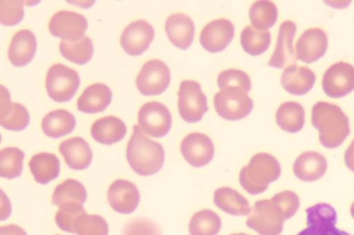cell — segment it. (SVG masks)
<instances>
[{
    "instance_id": "ac0fdd59",
    "label": "cell",
    "mask_w": 354,
    "mask_h": 235,
    "mask_svg": "<svg viewBox=\"0 0 354 235\" xmlns=\"http://www.w3.org/2000/svg\"><path fill=\"white\" fill-rule=\"evenodd\" d=\"M107 198L110 206L115 211L120 214L129 215L138 208L140 195L134 183L118 180L110 185Z\"/></svg>"
},
{
    "instance_id": "484cf974",
    "label": "cell",
    "mask_w": 354,
    "mask_h": 235,
    "mask_svg": "<svg viewBox=\"0 0 354 235\" xmlns=\"http://www.w3.org/2000/svg\"><path fill=\"white\" fill-rule=\"evenodd\" d=\"M127 133L124 122L115 116H106L95 121L91 135L97 142L111 145L123 140Z\"/></svg>"
},
{
    "instance_id": "8d00e7d4",
    "label": "cell",
    "mask_w": 354,
    "mask_h": 235,
    "mask_svg": "<svg viewBox=\"0 0 354 235\" xmlns=\"http://www.w3.org/2000/svg\"><path fill=\"white\" fill-rule=\"evenodd\" d=\"M84 214H86V211L83 205L77 203H66L60 207L55 215V223L62 230L75 234V222L80 216Z\"/></svg>"
},
{
    "instance_id": "bcb514c9",
    "label": "cell",
    "mask_w": 354,
    "mask_h": 235,
    "mask_svg": "<svg viewBox=\"0 0 354 235\" xmlns=\"http://www.w3.org/2000/svg\"><path fill=\"white\" fill-rule=\"evenodd\" d=\"M351 214L353 218L354 219V203L352 204L351 207Z\"/></svg>"
},
{
    "instance_id": "f6af8a7d",
    "label": "cell",
    "mask_w": 354,
    "mask_h": 235,
    "mask_svg": "<svg viewBox=\"0 0 354 235\" xmlns=\"http://www.w3.org/2000/svg\"><path fill=\"white\" fill-rule=\"evenodd\" d=\"M71 3L79 6L81 8H86L91 7L95 3V2H71Z\"/></svg>"
},
{
    "instance_id": "836d02e7",
    "label": "cell",
    "mask_w": 354,
    "mask_h": 235,
    "mask_svg": "<svg viewBox=\"0 0 354 235\" xmlns=\"http://www.w3.org/2000/svg\"><path fill=\"white\" fill-rule=\"evenodd\" d=\"M59 49L64 58L77 65L87 63L94 52L93 41L87 37L77 42L62 41Z\"/></svg>"
},
{
    "instance_id": "74e56055",
    "label": "cell",
    "mask_w": 354,
    "mask_h": 235,
    "mask_svg": "<svg viewBox=\"0 0 354 235\" xmlns=\"http://www.w3.org/2000/svg\"><path fill=\"white\" fill-rule=\"evenodd\" d=\"M77 235H108L109 226L106 221L97 215H82L75 225Z\"/></svg>"
},
{
    "instance_id": "44dd1931",
    "label": "cell",
    "mask_w": 354,
    "mask_h": 235,
    "mask_svg": "<svg viewBox=\"0 0 354 235\" xmlns=\"http://www.w3.org/2000/svg\"><path fill=\"white\" fill-rule=\"evenodd\" d=\"M59 152L71 170L82 171L91 165L93 152L88 143L80 137H74L60 144Z\"/></svg>"
},
{
    "instance_id": "d590c367",
    "label": "cell",
    "mask_w": 354,
    "mask_h": 235,
    "mask_svg": "<svg viewBox=\"0 0 354 235\" xmlns=\"http://www.w3.org/2000/svg\"><path fill=\"white\" fill-rule=\"evenodd\" d=\"M25 153L16 147H7L0 152V176L8 180L19 177L24 170Z\"/></svg>"
},
{
    "instance_id": "7dc6e473",
    "label": "cell",
    "mask_w": 354,
    "mask_h": 235,
    "mask_svg": "<svg viewBox=\"0 0 354 235\" xmlns=\"http://www.w3.org/2000/svg\"><path fill=\"white\" fill-rule=\"evenodd\" d=\"M230 235H250V234H245V233H239V234H230Z\"/></svg>"
},
{
    "instance_id": "8fae6325",
    "label": "cell",
    "mask_w": 354,
    "mask_h": 235,
    "mask_svg": "<svg viewBox=\"0 0 354 235\" xmlns=\"http://www.w3.org/2000/svg\"><path fill=\"white\" fill-rule=\"evenodd\" d=\"M322 87L330 98L339 99L350 94L354 91V67L346 62L332 65L324 75Z\"/></svg>"
},
{
    "instance_id": "4316f807",
    "label": "cell",
    "mask_w": 354,
    "mask_h": 235,
    "mask_svg": "<svg viewBox=\"0 0 354 235\" xmlns=\"http://www.w3.org/2000/svg\"><path fill=\"white\" fill-rule=\"evenodd\" d=\"M214 204L232 216H245L251 212L249 201L237 190L229 187H220L214 193Z\"/></svg>"
},
{
    "instance_id": "7bdbcfd3",
    "label": "cell",
    "mask_w": 354,
    "mask_h": 235,
    "mask_svg": "<svg viewBox=\"0 0 354 235\" xmlns=\"http://www.w3.org/2000/svg\"><path fill=\"white\" fill-rule=\"evenodd\" d=\"M345 163L348 169L354 172V140L352 141L345 154Z\"/></svg>"
},
{
    "instance_id": "f1b7e54d",
    "label": "cell",
    "mask_w": 354,
    "mask_h": 235,
    "mask_svg": "<svg viewBox=\"0 0 354 235\" xmlns=\"http://www.w3.org/2000/svg\"><path fill=\"white\" fill-rule=\"evenodd\" d=\"M76 125L75 116L65 110L50 112L41 122L43 132L51 139H57L69 135Z\"/></svg>"
},
{
    "instance_id": "1f68e13d",
    "label": "cell",
    "mask_w": 354,
    "mask_h": 235,
    "mask_svg": "<svg viewBox=\"0 0 354 235\" xmlns=\"http://www.w3.org/2000/svg\"><path fill=\"white\" fill-rule=\"evenodd\" d=\"M278 17V8L268 0L254 3L250 10L252 26L259 30L266 31L272 28Z\"/></svg>"
},
{
    "instance_id": "d6a6232c",
    "label": "cell",
    "mask_w": 354,
    "mask_h": 235,
    "mask_svg": "<svg viewBox=\"0 0 354 235\" xmlns=\"http://www.w3.org/2000/svg\"><path fill=\"white\" fill-rule=\"evenodd\" d=\"M241 43L243 50L249 54L260 55L269 49L271 34L268 30L262 31L249 25L241 32Z\"/></svg>"
},
{
    "instance_id": "83f0119b",
    "label": "cell",
    "mask_w": 354,
    "mask_h": 235,
    "mask_svg": "<svg viewBox=\"0 0 354 235\" xmlns=\"http://www.w3.org/2000/svg\"><path fill=\"white\" fill-rule=\"evenodd\" d=\"M60 161L57 155L42 152L32 156L29 163L30 172L37 183L47 185L60 174Z\"/></svg>"
},
{
    "instance_id": "3957f363",
    "label": "cell",
    "mask_w": 354,
    "mask_h": 235,
    "mask_svg": "<svg viewBox=\"0 0 354 235\" xmlns=\"http://www.w3.org/2000/svg\"><path fill=\"white\" fill-rule=\"evenodd\" d=\"M127 159L133 171L149 176L162 169L165 151L160 143L147 137L136 125L127 145Z\"/></svg>"
},
{
    "instance_id": "9a60e30c",
    "label": "cell",
    "mask_w": 354,
    "mask_h": 235,
    "mask_svg": "<svg viewBox=\"0 0 354 235\" xmlns=\"http://www.w3.org/2000/svg\"><path fill=\"white\" fill-rule=\"evenodd\" d=\"M154 33L153 28L147 21L132 22L122 33L121 46L129 55H140L149 48Z\"/></svg>"
},
{
    "instance_id": "7c38bea8",
    "label": "cell",
    "mask_w": 354,
    "mask_h": 235,
    "mask_svg": "<svg viewBox=\"0 0 354 235\" xmlns=\"http://www.w3.org/2000/svg\"><path fill=\"white\" fill-rule=\"evenodd\" d=\"M87 28L86 19L72 11H59L51 18L49 23V30L53 37L68 42L82 40Z\"/></svg>"
},
{
    "instance_id": "8992f818",
    "label": "cell",
    "mask_w": 354,
    "mask_h": 235,
    "mask_svg": "<svg viewBox=\"0 0 354 235\" xmlns=\"http://www.w3.org/2000/svg\"><path fill=\"white\" fill-rule=\"evenodd\" d=\"M253 102L248 94L239 88H227L214 96L217 114L227 121L247 117L252 110Z\"/></svg>"
},
{
    "instance_id": "2e32d148",
    "label": "cell",
    "mask_w": 354,
    "mask_h": 235,
    "mask_svg": "<svg viewBox=\"0 0 354 235\" xmlns=\"http://www.w3.org/2000/svg\"><path fill=\"white\" fill-rule=\"evenodd\" d=\"M297 26L293 21H286L281 24L278 40L268 65L273 68L283 69L296 65L297 59L293 41Z\"/></svg>"
},
{
    "instance_id": "ee69618b",
    "label": "cell",
    "mask_w": 354,
    "mask_h": 235,
    "mask_svg": "<svg viewBox=\"0 0 354 235\" xmlns=\"http://www.w3.org/2000/svg\"><path fill=\"white\" fill-rule=\"evenodd\" d=\"M325 3L332 8H344L349 6L351 1H326Z\"/></svg>"
},
{
    "instance_id": "f35d334b",
    "label": "cell",
    "mask_w": 354,
    "mask_h": 235,
    "mask_svg": "<svg viewBox=\"0 0 354 235\" xmlns=\"http://www.w3.org/2000/svg\"><path fill=\"white\" fill-rule=\"evenodd\" d=\"M218 85L220 90L227 88H239L248 94L252 88L250 76L238 70H229L221 72L218 76Z\"/></svg>"
},
{
    "instance_id": "7a4b0ae2",
    "label": "cell",
    "mask_w": 354,
    "mask_h": 235,
    "mask_svg": "<svg viewBox=\"0 0 354 235\" xmlns=\"http://www.w3.org/2000/svg\"><path fill=\"white\" fill-rule=\"evenodd\" d=\"M313 125L319 131V139L327 149L339 147L350 135L349 119L342 109L332 103L319 102L312 112Z\"/></svg>"
},
{
    "instance_id": "d6986e66",
    "label": "cell",
    "mask_w": 354,
    "mask_h": 235,
    "mask_svg": "<svg viewBox=\"0 0 354 235\" xmlns=\"http://www.w3.org/2000/svg\"><path fill=\"white\" fill-rule=\"evenodd\" d=\"M30 115L24 105L11 103L7 89L1 85V110H0V124L10 131H21L28 127Z\"/></svg>"
},
{
    "instance_id": "e0dca14e",
    "label": "cell",
    "mask_w": 354,
    "mask_h": 235,
    "mask_svg": "<svg viewBox=\"0 0 354 235\" xmlns=\"http://www.w3.org/2000/svg\"><path fill=\"white\" fill-rule=\"evenodd\" d=\"M235 34L234 24L227 19H219L209 22L203 30L201 43L207 51L217 53L224 51Z\"/></svg>"
},
{
    "instance_id": "5b68a950",
    "label": "cell",
    "mask_w": 354,
    "mask_h": 235,
    "mask_svg": "<svg viewBox=\"0 0 354 235\" xmlns=\"http://www.w3.org/2000/svg\"><path fill=\"white\" fill-rule=\"evenodd\" d=\"M80 86V77L76 71L61 63L52 65L46 77L48 96L57 103L69 102Z\"/></svg>"
},
{
    "instance_id": "5bb4252c",
    "label": "cell",
    "mask_w": 354,
    "mask_h": 235,
    "mask_svg": "<svg viewBox=\"0 0 354 235\" xmlns=\"http://www.w3.org/2000/svg\"><path fill=\"white\" fill-rule=\"evenodd\" d=\"M328 47V39L324 30L312 28L306 30L297 40L295 46L297 60L310 64L322 59Z\"/></svg>"
},
{
    "instance_id": "c3c4849f",
    "label": "cell",
    "mask_w": 354,
    "mask_h": 235,
    "mask_svg": "<svg viewBox=\"0 0 354 235\" xmlns=\"http://www.w3.org/2000/svg\"><path fill=\"white\" fill-rule=\"evenodd\" d=\"M57 235H59V234H57Z\"/></svg>"
},
{
    "instance_id": "cb8c5ba5",
    "label": "cell",
    "mask_w": 354,
    "mask_h": 235,
    "mask_svg": "<svg viewBox=\"0 0 354 235\" xmlns=\"http://www.w3.org/2000/svg\"><path fill=\"white\" fill-rule=\"evenodd\" d=\"M325 156L317 152H306L298 156L293 165L295 175L304 182H315L327 171Z\"/></svg>"
},
{
    "instance_id": "ab89813d",
    "label": "cell",
    "mask_w": 354,
    "mask_h": 235,
    "mask_svg": "<svg viewBox=\"0 0 354 235\" xmlns=\"http://www.w3.org/2000/svg\"><path fill=\"white\" fill-rule=\"evenodd\" d=\"M24 1H0V22L6 26H15L20 23L25 16Z\"/></svg>"
},
{
    "instance_id": "4dcf8cb0",
    "label": "cell",
    "mask_w": 354,
    "mask_h": 235,
    "mask_svg": "<svg viewBox=\"0 0 354 235\" xmlns=\"http://www.w3.org/2000/svg\"><path fill=\"white\" fill-rule=\"evenodd\" d=\"M86 190L83 184L69 178V180L65 181L55 187L52 203L59 207L70 203H77L84 205L86 203Z\"/></svg>"
},
{
    "instance_id": "d4e9b609",
    "label": "cell",
    "mask_w": 354,
    "mask_h": 235,
    "mask_svg": "<svg viewBox=\"0 0 354 235\" xmlns=\"http://www.w3.org/2000/svg\"><path fill=\"white\" fill-rule=\"evenodd\" d=\"M113 94L104 84L96 83L85 89L77 100V107L84 114H94L104 111L112 102Z\"/></svg>"
},
{
    "instance_id": "7402d4cb",
    "label": "cell",
    "mask_w": 354,
    "mask_h": 235,
    "mask_svg": "<svg viewBox=\"0 0 354 235\" xmlns=\"http://www.w3.org/2000/svg\"><path fill=\"white\" fill-rule=\"evenodd\" d=\"M165 31L175 47L185 50L192 46L195 34L192 19L183 14L170 16L165 23Z\"/></svg>"
},
{
    "instance_id": "4fadbf2b",
    "label": "cell",
    "mask_w": 354,
    "mask_h": 235,
    "mask_svg": "<svg viewBox=\"0 0 354 235\" xmlns=\"http://www.w3.org/2000/svg\"><path fill=\"white\" fill-rule=\"evenodd\" d=\"M180 150L185 161L195 167L207 165L214 156L213 141L203 133L189 134L183 141Z\"/></svg>"
},
{
    "instance_id": "30bf717a",
    "label": "cell",
    "mask_w": 354,
    "mask_h": 235,
    "mask_svg": "<svg viewBox=\"0 0 354 235\" xmlns=\"http://www.w3.org/2000/svg\"><path fill=\"white\" fill-rule=\"evenodd\" d=\"M307 227L297 235H351L336 227L335 210L327 204H318L306 210Z\"/></svg>"
},
{
    "instance_id": "6da1fadb",
    "label": "cell",
    "mask_w": 354,
    "mask_h": 235,
    "mask_svg": "<svg viewBox=\"0 0 354 235\" xmlns=\"http://www.w3.org/2000/svg\"><path fill=\"white\" fill-rule=\"evenodd\" d=\"M299 207L300 198L290 190L274 195L271 199L254 203L247 226L260 235H279L285 221L292 218Z\"/></svg>"
},
{
    "instance_id": "ffe728a7",
    "label": "cell",
    "mask_w": 354,
    "mask_h": 235,
    "mask_svg": "<svg viewBox=\"0 0 354 235\" xmlns=\"http://www.w3.org/2000/svg\"><path fill=\"white\" fill-rule=\"evenodd\" d=\"M281 81L288 93L295 96H304L313 88L316 82V75L308 67L293 65L284 70Z\"/></svg>"
},
{
    "instance_id": "e575fe53",
    "label": "cell",
    "mask_w": 354,
    "mask_h": 235,
    "mask_svg": "<svg viewBox=\"0 0 354 235\" xmlns=\"http://www.w3.org/2000/svg\"><path fill=\"white\" fill-rule=\"evenodd\" d=\"M221 228L220 217L210 210L197 212L189 223L191 235H217Z\"/></svg>"
},
{
    "instance_id": "f546056e",
    "label": "cell",
    "mask_w": 354,
    "mask_h": 235,
    "mask_svg": "<svg viewBox=\"0 0 354 235\" xmlns=\"http://www.w3.org/2000/svg\"><path fill=\"white\" fill-rule=\"evenodd\" d=\"M277 124L283 130L290 133L300 132L305 125L304 107L295 102L282 104L276 113Z\"/></svg>"
},
{
    "instance_id": "ba28073f",
    "label": "cell",
    "mask_w": 354,
    "mask_h": 235,
    "mask_svg": "<svg viewBox=\"0 0 354 235\" xmlns=\"http://www.w3.org/2000/svg\"><path fill=\"white\" fill-rule=\"evenodd\" d=\"M178 97L181 118L187 123L201 121L208 110L207 99L201 85L196 81H183L180 84Z\"/></svg>"
},
{
    "instance_id": "b9f144b4",
    "label": "cell",
    "mask_w": 354,
    "mask_h": 235,
    "mask_svg": "<svg viewBox=\"0 0 354 235\" xmlns=\"http://www.w3.org/2000/svg\"><path fill=\"white\" fill-rule=\"evenodd\" d=\"M0 235H28L26 232L15 225H10L0 228Z\"/></svg>"
},
{
    "instance_id": "603a6c76",
    "label": "cell",
    "mask_w": 354,
    "mask_h": 235,
    "mask_svg": "<svg viewBox=\"0 0 354 235\" xmlns=\"http://www.w3.org/2000/svg\"><path fill=\"white\" fill-rule=\"evenodd\" d=\"M37 49V38L28 30L16 33L8 49V59L17 67H24L35 58Z\"/></svg>"
},
{
    "instance_id": "9c48e42d",
    "label": "cell",
    "mask_w": 354,
    "mask_h": 235,
    "mask_svg": "<svg viewBox=\"0 0 354 235\" xmlns=\"http://www.w3.org/2000/svg\"><path fill=\"white\" fill-rule=\"evenodd\" d=\"M171 73L167 65L160 60H151L143 65L136 85L144 96H157L169 86Z\"/></svg>"
},
{
    "instance_id": "277c9868",
    "label": "cell",
    "mask_w": 354,
    "mask_h": 235,
    "mask_svg": "<svg viewBox=\"0 0 354 235\" xmlns=\"http://www.w3.org/2000/svg\"><path fill=\"white\" fill-rule=\"evenodd\" d=\"M281 167L272 155L259 153L254 155L250 163L239 174V183L251 195H259L268 190L269 185L279 180Z\"/></svg>"
},
{
    "instance_id": "60d3db41",
    "label": "cell",
    "mask_w": 354,
    "mask_h": 235,
    "mask_svg": "<svg viewBox=\"0 0 354 235\" xmlns=\"http://www.w3.org/2000/svg\"><path fill=\"white\" fill-rule=\"evenodd\" d=\"M122 235H161V232L156 223L147 218H138L127 223Z\"/></svg>"
},
{
    "instance_id": "52a82bcc",
    "label": "cell",
    "mask_w": 354,
    "mask_h": 235,
    "mask_svg": "<svg viewBox=\"0 0 354 235\" xmlns=\"http://www.w3.org/2000/svg\"><path fill=\"white\" fill-rule=\"evenodd\" d=\"M172 116L169 110L158 102L148 103L142 106L138 114V127L145 135L160 139L169 132Z\"/></svg>"
}]
</instances>
